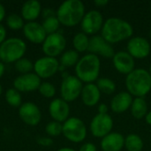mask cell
I'll list each match as a JSON object with an SVG mask.
<instances>
[{
  "instance_id": "1",
  "label": "cell",
  "mask_w": 151,
  "mask_h": 151,
  "mask_svg": "<svg viewBox=\"0 0 151 151\" xmlns=\"http://www.w3.org/2000/svg\"><path fill=\"white\" fill-rule=\"evenodd\" d=\"M134 28L127 20L111 17L107 19L102 27V36L111 44L117 43L132 37Z\"/></svg>"
},
{
  "instance_id": "2",
  "label": "cell",
  "mask_w": 151,
  "mask_h": 151,
  "mask_svg": "<svg viewBox=\"0 0 151 151\" xmlns=\"http://www.w3.org/2000/svg\"><path fill=\"white\" fill-rule=\"evenodd\" d=\"M126 87L131 96L144 97L151 90V76L149 71L143 68H135L127 75Z\"/></svg>"
},
{
  "instance_id": "3",
  "label": "cell",
  "mask_w": 151,
  "mask_h": 151,
  "mask_svg": "<svg viewBox=\"0 0 151 151\" xmlns=\"http://www.w3.org/2000/svg\"><path fill=\"white\" fill-rule=\"evenodd\" d=\"M85 15V6L81 0H66L57 11V18L61 24L73 27L81 22Z\"/></svg>"
},
{
  "instance_id": "4",
  "label": "cell",
  "mask_w": 151,
  "mask_h": 151,
  "mask_svg": "<svg viewBox=\"0 0 151 151\" xmlns=\"http://www.w3.org/2000/svg\"><path fill=\"white\" fill-rule=\"evenodd\" d=\"M101 70V61L98 56L88 53L80 58L75 65L76 77L82 82L93 83L98 80Z\"/></svg>"
},
{
  "instance_id": "5",
  "label": "cell",
  "mask_w": 151,
  "mask_h": 151,
  "mask_svg": "<svg viewBox=\"0 0 151 151\" xmlns=\"http://www.w3.org/2000/svg\"><path fill=\"white\" fill-rule=\"evenodd\" d=\"M27 50L26 43L19 38L6 39L0 45V59L4 63L16 62L22 58Z\"/></svg>"
},
{
  "instance_id": "6",
  "label": "cell",
  "mask_w": 151,
  "mask_h": 151,
  "mask_svg": "<svg viewBox=\"0 0 151 151\" xmlns=\"http://www.w3.org/2000/svg\"><path fill=\"white\" fill-rule=\"evenodd\" d=\"M62 134L70 142L79 143L85 140L87 136V127L81 119L73 117L64 122Z\"/></svg>"
},
{
  "instance_id": "7",
  "label": "cell",
  "mask_w": 151,
  "mask_h": 151,
  "mask_svg": "<svg viewBox=\"0 0 151 151\" xmlns=\"http://www.w3.org/2000/svg\"><path fill=\"white\" fill-rule=\"evenodd\" d=\"M83 88L82 81L76 76L66 75L61 83L60 92L62 99L65 102H73L76 100L81 95Z\"/></svg>"
},
{
  "instance_id": "8",
  "label": "cell",
  "mask_w": 151,
  "mask_h": 151,
  "mask_svg": "<svg viewBox=\"0 0 151 151\" xmlns=\"http://www.w3.org/2000/svg\"><path fill=\"white\" fill-rule=\"evenodd\" d=\"M113 119L109 114H96L90 122V132L94 137L104 138L111 133Z\"/></svg>"
},
{
  "instance_id": "9",
  "label": "cell",
  "mask_w": 151,
  "mask_h": 151,
  "mask_svg": "<svg viewBox=\"0 0 151 151\" xmlns=\"http://www.w3.org/2000/svg\"><path fill=\"white\" fill-rule=\"evenodd\" d=\"M66 46V40L65 36L57 32L48 35L42 43V50L47 57L55 58L58 56L65 50Z\"/></svg>"
},
{
  "instance_id": "10",
  "label": "cell",
  "mask_w": 151,
  "mask_h": 151,
  "mask_svg": "<svg viewBox=\"0 0 151 151\" xmlns=\"http://www.w3.org/2000/svg\"><path fill=\"white\" fill-rule=\"evenodd\" d=\"M81 29L86 35H95L102 30L104 26V17L97 10H91L85 13L81 20Z\"/></svg>"
},
{
  "instance_id": "11",
  "label": "cell",
  "mask_w": 151,
  "mask_h": 151,
  "mask_svg": "<svg viewBox=\"0 0 151 151\" xmlns=\"http://www.w3.org/2000/svg\"><path fill=\"white\" fill-rule=\"evenodd\" d=\"M127 50L134 58L142 59L150 55L151 45L146 38L142 36H135L130 38L127 45Z\"/></svg>"
},
{
  "instance_id": "12",
  "label": "cell",
  "mask_w": 151,
  "mask_h": 151,
  "mask_svg": "<svg viewBox=\"0 0 151 151\" xmlns=\"http://www.w3.org/2000/svg\"><path fill=\"white\" fill-rule=\"evenodd\" d=\"M90 53L96 56H102L105 58H112L115 55L114 49L102 35H93L89 38V46L88 50Z\"/></svg>"
},
{
  "instance_id": "13",
  "label": "cell",
  "mask_w": 151,
  "mask_h": 151,
  "mask_svg": "<svg viewBox=\"0 0 151 151\" xmlns=\"http://www.w3.org/2000/svg\"><path fill=\"white\" fill-rule=\"evenodd\" d=\"M35 74L40 78H49L53 76L59 70V63L56 58L43 57L36 60L34 65Z\"/></svg>"
},
{
  "instance_id": "14",
  "label": "cell",
  "mask_w": 151,
  "mask_h": 151,
  "mask_svg": "<svg viewBox=\"0 0 151 151\" xmlns=\"http://www.w3.org/2000/svg\"><path fill=\"white\" fill-rule=\"evenodd\" d=\"M41 78L35 73H26L17 77L13 81V86L19 92H30L39 88Z\"/></svg>"
},
{
  "instance_id": "15",
  "label": "cell",
  "mask_w": 151,
  "mask_h": 151,
  "mask_svg": "<svg viewBox=\"0 0 151 151\" xmlns=\"http://www.w3.org/2000/svg\"><path fill=\"white\" fill-rule=\"evenodd\" d=\"M112 63L115 69L122 74L128 75L135 69L134 58L127 51L116 52L112 58Z\"/></svg>"
},
{
  "instance_id": "16",
  "label": "cell",
  "mask_w": 151,
  "mask_h": 151,
  "mask_svg": "<svg viewBox=\"0 0 151 151\" xmlns=\"http://www.w3.org/2000/svg\"><path fill=\"white\" fill-rule=\"evenodd\" d=\"M20 119L27 125L35 126L37 125L42 118L41 111L36 104L33 103L23 104L19 111Z\"/></svg>"
},
{
  "instance_id": "17",
  "label": "cell",
  "mask_w": 151,
  "mask_h": 151,
  "mask_svg": "<svg viewBox=\"0 0 151 151\" xmlns=\"http://www.w3.org/2000/svg\"><path fill=\"white\" fill-rule=\"evenodd\" d=\"M25 36L34 43H43L47 37V34L42 26L35 21H29L23 27Z\"/></svg>"
},
{
  "instance_id": "18",
  "label": "cell",
  "mask_w": 151,
  "mask_h": 151,
  "mask_svg": "<svg viewBox=\"0 0 151 151\" xmlns=\"http://www.w3.org/2000/svg\"><path fill=\"white\" fill-rule=\"evenodd\" d=\"M49 111L51 118L55 121L61 123L66 121L69 119L68 117L70 113V108L67 102H65L63 99H54L50 104Z\"/></svg>"
},
{
  "instance_id": "19",
  "label": "cell",
  "mask_w": 151,
  "mask_h": 151,
  "mask_svg": "<svg viewBox=\"0 0 151 151\" xmlns=\"http://www.w3.org/2000/svg\"><path fill=\"white\" fill-rule=\"evenodd\" d=\"M125 147V137L117 132L110 133L102 139L103 151H120Z\"/></svg>"
},
{
  "instance_id": "20",
  "label": "cell",
  "mask_w": 151,
  "mask_h": 151,
  "mask_svg": "<svg viewBox=\"0 0 151 151\" xmlns=\"http://www.w3.org/2000/svg\"><path fill=\"white\" fill-rule=\"evenodd\" d=\"M133 97L128 92H119L111 101V109L115 113H123L131 108Z\"/></svg>"
},
{
  "instance_id": "21",
  "label": "cell",
  "mask_w": 151,
  "mask_h": 151,
  "mask_svg": "<svg viewBox=\"0 0 151 151\" xmlns=\"http://www.w3.org/2000/svg\"><path fill=\"white\" fill-rule=\"evenodd\" d=\"M81 100L86 106L92 107L98 104L101 98V92L96 84L88 83L83 86L81 91Z\"/></svg>"
},
{
  "instance_id": "22",
  "label": "cell",
  "mask_w": 151,
  "mask_h": 151,
  "mask_svg": "<svg viewBox=\"0 0 151 151\" xmlns=\"http://www.w3.org/2000/svg\"><path fill=\"white\" fill-rule=\"evenodd\" d=\"M41 4L37 0H28L24 3L21 8L22 17L27 20H34L41 12Z\"/></svg>"
},
{
  "instance_id": "23",
  "label": "cell",
  "mask_w": 151,
  "mask_h": 151,
  "mask_svg": "<svg viewBox=\"0 0 151 151\" xmlns=\"http://www.w3.org/2000/svg\"><path fill=\"white\" fill-rule=\"evenodd\" d=\"M131 113L136 119L145 118L148 113V104L144 97H135L131 105Z\"/></svg>"
},
{
  "instance_id": "24",
  "label": "cell",
  "mask_w": 151,
  "mask_h": 151,
  "mask_svg": "<svg viewBox=\"0 0 151 151\" xmlns=\"http://www.w3.org/2000/svg\"><path fill=\"white\" fill-rule=\"evenodd\" d=\"M143 146L142 139L135 134H128L125 138V148L127 151H142Z\"/></svg>"
},
{
  "instance_id": "25",
  "label": "cell",
  "mask_w": 151,
  "mask_h": 151,
  "mask_svg": "<svg viewBox=\"0 0 151 151\" xmlns=\"http://www.w3.org/2000/svg\"><path fill=\"white\" fill-rule=\"evenodd\" d=\"M73 44L75 50L79 52H84L88 50L89 46V38L88 35L83 32L77 33L73 40Z\"/></svg>"
},
{
  "instance_id": "26",
  "label": "cell",
  "mask_w": 151,
  "mask_h": 151,
  "mask_svg": "<svg viewBox=\"0 0 151 151\" xmlns=\"http://www.w3.org/2000/svg\"><path fill=\"white\" fill-rule=\"evenodd\" d=\"M79 53L75 50H69L63 53L60 58V64L64 67H70L76 65L79 62Z\"/></svg>"
},
{
  "instance_id": "27",
  "label": "cell",
  "mask_w": 151,
  "mask_h": 151,
  "mask_svg": "<svg viewBox=\"0 0 151 151\" xmlns=\"http://www.w3.org/2000/svg\"><path fill=\"white\" fill-rule=\"evenodd\" d=\"M96 86L101 93L106 94V95H111L116 90V84L115 82L109 79V78H100L97 80Z\"/></svg>"
},
{
  "instance_id": "28",
  "label": "cell",
  "mask_w": 151,
  "mask_h": 151,
  "mask_svg": "<svg viewBox=\"0 0 151 151\" xmlns=\"http://www.w3.org/2000/svg\"><path fill=\"white\" fill-rule=\"evenodd\" d=\"M59 25H60L59 20L54 15L53 16L46 17V19H44V21L42 24V26L44 28V30H45L47 35L57 33L58 29L59 28Z\"/></svg>"
},
{
  "instance_id": "29",
  "label": "cell",
  "mask_w": 151,
  "mask_h": 151,
  "mask_svg": "<svg viewBox=\"0 0 151 151\" xmlns=\"http://www.w3.org/2000/svg\"><path fill=\"white\" fill-rule=\"evenodd\" d=\"M5 98L7 103L13 107H18L21 104V96L15 88L8 89L5 94Z\"/></svg>"
},
{
  "instance_id": "30",
  "label": "cell",
  "mask_w": 151,
  "mask_h": 151,
  "mask_svg": "<svg viewBox=\"0 0 151 151\" xmlns=\"http://www.w3.org/2000/svg\"><path fill=\"white\" fill-rule=\"evenodd\" d=\"M6 23L10 28L14 29V30H18L21 28L22 27H24L22 18L16 13L9 14L6 18Z\"/></svg>"
},
{
  "instance_id": "31",
  "label": "cell",
  "mask_w": 151,
  "mask_h": 151,
  "mask_svg": "<svg viewBox=\"0 0 151 151\" xmlns=\"http://www.w3.org/2000/svg\"><path fill=\"white\" fill-rule=\"evenodd\" d=\"M15 68L18 72L26 74V73H29L30 71H32V69L34 68V65L27 58H20L18 61H16Z\"/></svg>"
},
{
  "instance_id": "32",
  "label": "cell",
  "mask_w": 151,
  "mask_h": 151,
  "mask_svg": "<svg viewBox=\"0 0 151 151\" xmlns=\"http://www.w3.org/2000/svg\"><path fill=\"white\" fill-rule=\"evenodd\" d=\"M45 130L50 136H58L63 133V125L58 121H51L46 126Z\"/></svg>"
},
{
  "instance_id": "33",
  "label": "cell",
  "mask_w": 151,
  "mask_h": 151,
  "mask_svg": "<svg viewBox=\"0 0 151 151\" xmlns=\"http://www.w3.org/2000/svg\"><path fill=\"white\" fill-rule=\"evenodd\" d=\"M39 92L45 97H52L56 94V88L53 84L50 82H42L39 87Z\"/></svg>"
},
{
  "instance_id": "34",
  "label": "cell",
  "mask_w": 151,
  "mask_h": 151,
  "mask_svg": "<svg viewBox=\"0 0 151 151\" xmlns=\"http://www.w3.org/2000/svg\"><path fill=\"white\" fill-rule=\"evenodd\" d=\"M79 151H96V147L91 142H86L80 148Z\"/></svg>"
},
{
  "instance_id": "35",
  "label": "cell",
  "mask_w": 151,
  "mask_h": 151,
  "mask_svg": "<svg viewBox=\"0 0 151 151\" xmlns=\"http://www.w3.org/2000/svg\"><path fill=\"white\" fill-rule=\"evenodd\" d=\"M5 36H6V30L4 27L0 23V45L5 41Z\"/></svg>"
},
{
  "instance_id": "36",
  "label": "cell",
  "mask_w": 151,
  "mask_h": 151,
  "mask_svg": "<svg viewBox=\"0 0 151 151\" xmlns=\"http://www.w3.org/2000/svg\"><path fill=\"white\" fill-rule=\"evenodd\" d=\"M108 111L109 108L107 106V104H100L98 106V113L99 114H108Z\"/></svg>"
},
{
  "instance_id": "37",
  "label": "cell",
  "mask_w": 151,
  "mask_h": 151,
  "mask_svg": "<svg viewBox=\"0 0 151 151\" xmlns=\"http://www.w3.org/2000/svg\"><path fill=\"white\" fill-rule=\"evenodd\" d=\"M38 143L42 146H50L52 144V140L50 138H41L38 140Z\"/></svg>"
},
{
  "instance_id": "38",
  "label": "cell",
  "mask_w": 151,
  "mask_h": 151,
  "mask_svg": "<svg viewBox=\"0 0 151 151\" xmlns=\"http://www.w3.org/2000/svg\"><path fill=\"white\" fill-rule=\"evenodd\" d=\"M94 4L98 7H104L109 4V1L108 0H95Z\"/></svg>"
},
{
  "instance_id": "39",
  "label": "cell",
  "mask_w": 151,
  "mask_h": 151,
  "mask_svg": "<svg viewBox=\"0 0 151 151\" xmlns=\"http://www.w3.org/2000/svg\"><path fill=\"white\" fill-rule=\"evenodd\" d=\"M5 16V9L4 7V5L2 4H0V21H2L4 19Z\"/></svg>"
},
{
  "instance_id": "40",
  "label": "cell",
  "mask_w": 151,
  "mask_h": 151,
  "mask_svg": "<svg viewBox=\"0 0 151 151\" xmlns=\"http://www.w3.org/2000/svg\"><path fill=\"white\" fill-rule=\"evenodd\" d=\"M145 121L148 125H150L151 126V111H148V113L146 114L145 116Z\"/></svg>"
},
{
  "instance_id": "41",
  "label": "cell",
  "mask_w": 151,
  "mask_h": 151,
  "mask_svg": "<svg viewBox=\"0 0 151 151\" xmlns=\"http://www.w3.org/2000/svg\"><path fill=\"white\" fill-rule=\"evenodd\" d=\"M4 65L2 62H0V78L4 74Z\"/></svg>"
},
{
  "instance_id": "42",
  "label": "cell",
  "mask_w": 151,
  "mask_h": 151,
  "mask_svg": "<svg viewBox=\"0 0 151 151\" xmlns=\"http://www.w3.org/2000/svg\"><path fill=\"white\" fill-rule=\"evenodd\" d=\"M58 151H75L73 149H70V148H62L60 150H58Z\"/></svg>"
},
{
  "instance_id": "43",
  "label": "cell",
  "mask_w": 151,
  "mask_h": 151,
  "mask_svg": "<svg viewBox=\"0 0 151 151\" xmlns=\"http://www.w3.org/2000/svg\"><path fill=\"white\" fill-rule=\"evenodd\" d=\"M149 73H150V76H151V65H150V70H149Z\"/></svg>"
},
{
  "instance_id": "44",
  "label": "cell",
  "mask_w": 151,
  "mask_h": 151,
  "mask_svg": "<svg viewBox=\"0 0 151 151\" xmlns=\"http://www.w3.org/2000/svg\"><path fill=\"white\" fill-rule=\"evenodd\" d=\"M2 94V87H1V85H0V95Z\"/></svg>"
},
{
  "instance_id": "45",
  "label": "cell",
  "mask_w": 151,
  "mask_h": 151,
  "mask_svg": "<svg viewBox=\"0 0 151 151\" xmlns=\"http://www.w3.org/2000/svg\"><path fill=\"white\" fill-rule=\"evenodd\" d=\"M150 39H151V28H150Z\"/></svg>"
}]
</instances>
